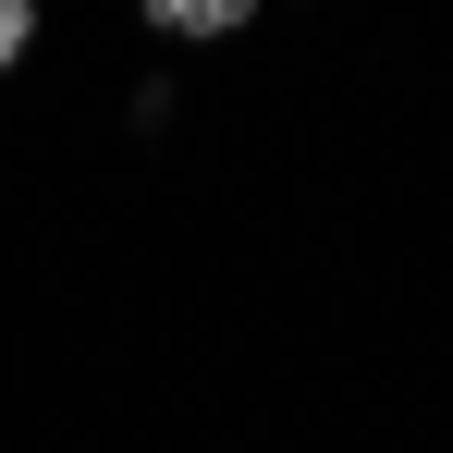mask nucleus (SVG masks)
<instances>
[{"mask_svg":"<svg viewBox=\"0 0 453 453\" xmlns=\"http://www.w3.org/2000/svg\"><path fill=\"white\" fill-rule=\"evenodd\" d=\"M148 25H159V37H184V50H196V37H245L257 12H245V0H159Z\"/></svg>","mask_w":453,"mask_h":453,"instance_id":"1","label":"nucleus"},{"mask_svg":"<svg viewBox=\"0 0 453 453\" xmlns=\"http://www.w3.org/2000/svg\"><path fill=\"white\" fill-rule=\"evenodd\" d=\"M25 50H37V0H0V74H12Z\"/></svg>","mask_w":453,"mask_h":453,"instance_id":"3","label":"nucleus"},{"mask_svg":"<svg viewBox=\"0 0 453 453\" xmlns=\"http://www.w3.org/2000/svg\"><path fill=\"white\" fill-rule=\"evenodd\" d=\"M123 111H135V135H172V111H184V86H172V74H135V86H123Z\"/></svg>","mask_w":453,"mask_h":453,"instance_id":"2","label":"nucleus"}]
</instances>
